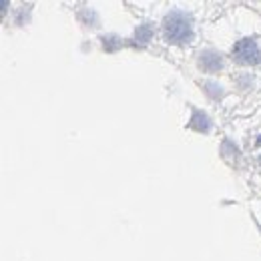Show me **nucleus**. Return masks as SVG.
Here are the masks:
<instances>
[{"label":"nucleus","mask_w":261,"mask_h":261,"mask_svg":"<svg viewBox=\"0 0 261 261\" xmlns=\"http://www.w3.org/2000/svg\"><path fill=\"white\" fill-rule=\"evenodd\" d=\"M163 31L165 36L169 42H175V44H181V42H187L191 36H193V31H191V20L187 14L175 10L171 14H167L163 20Z\"/></svg>","instance_id":"obj_1"},{"label":"nucleus","mask_w":261,"mask_h":261,"mask_svg":"<svg viewBox=\"0 0 261 261\" xmlns=\"http://www.w3.org/2000/svg\"><path fill=\"white\" fill-rule=\"evenodd\" d=\"M233 59L239 65H257V63H261V50L257 42L251 40V38H243V40L235 42Z\"/></svg>","instance_id":"obj_2"},{"label":"nucleus","mask_w":261,"mask_h":261,"mask_svg":"<svg viewBox=\"0 0 261 261\" xmlns=\"http://www.w3.org/2000/svg\"><path fill=\"white\" fill-rule=\"evenodd\" d=\"M199 65H201V68H205L209 72H215V70L221 68L223 63H221V57L219 55H215V53H203L199 57Z\"/></svg>","instance_id":"obj_3"},{"label":"nucleus","mask_w":261,"mask_h":261,"mask_svg":"<svg viewBox=\"0 0 261 261\" xmlns=\"http://www.w3.org/2000/svg\"><path fill=\"white\" fill-rule=\"evenodd\" d=\"M191 127H195L199 130H207L209 129V119L203 115V113H195L193 121H191Z\"/></svg>","instance_id":"obj_4"},{"label":"nucleus","mask_w":261,"mask_h":261,"mask_svg":"<svg viewBox=\"0 0 261 261\" xmlns=\"http://www.w3.org/2000/svg\"><path fill=\"white\" fill-rule=\"evenodd\" d=\"M151 27L149 24H143V27H139V31H137V42H141V44H147L149 42V38H151Z\"/></svg>","instance_id":"obj_5"},{"label":"nucleus","mask_w":261,"mask_h":261,"mask_svg":"<svg viewBox=\"0 0 261 261\" xmlns=\"http://www.w3.org/2000/svg\"><path fill=\"white\" fill-rule=\"evenodd\" d=\"M257 145H261V137H259V141H257Z\"/></svg>","instance_id":"obj_6"}]
</instances>
